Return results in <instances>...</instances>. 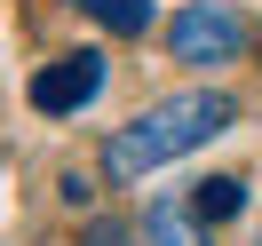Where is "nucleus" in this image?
I'll return each instance as SVG.
<instances>
[{"label": "nucleus", "mask_w": 262, "mask_h": 246, "mask_svg": "<svg viewBox=\"0 0 262 246\" xmlns=\"http://www.w3.org/2000/svg\"><path fill=\"white\" fill-rule=\"evenodd\" d=\"M230 119H238V103H230L223 87L159 96V103H143L127 127H112V143H103V175H112V183H143V175H159L167 159H183V151L230 135Z\"/></svg>", "instance_id": "f257e3e1"}, {"label": "nucleus", "mask_w": 262, "mask_h": 246, "mask_svg": "<svg viewBox=\"0 0 262 246\" xmlns=\"http://www.w3.org/2000/svg\"><path fill=\"white\" fill-rule=\"evenodd\" d=\"M167 48H175V64H238L246 48V16L238 8H223V0H191L175 24H167Z\"/></svg>", "instance_id": "f03ea898"}, {"label": "nucleus", "mask_w": 262, "mask_h": 246, "mask_svg": "<svg viewBox=\"0 0 262 246\" xmlns=\"http://www.w3.org/2000/svg\"><path fill=\"white\" fill-rule=\"evenodd\" d=\"M103 56L96 48H72V56H56V64H40L32 72V111H48V119H72V111H88V103L103 96Z\"/></svg>", "instance_id": "7ed1b4c3"}, {"label": "nucleus", "mask_w": 262, "mask_h": 246, "mask_svg": "<svg viewBox=\"0 0 262 246\" xmlns=\"http://www.w3.org/2000/svg\"><path fill=\"white\" fill-rule=\"evenodd\" d=\"M143 238L151 246H207V214L191 207V191H167V198H151Z\"/></svg>", "instance_id": "20e7f679"}, {"label": "nucleus", "mask_w": 262, "mask_h": 246, "mask_svg": "<svg viewBox=\"0 0 262 246\" xmlns=\"http://www.w3.org/2000/svg\"><path fill=\"white\" fill-rule=\"evenodd\" d=\"M72 8H88V16H96L103 32H119V40L151 32V0H72Z\"/></svg>", "instance_id": "39448f33"}, {"label": "nucleus", "mask_w": 262, "mask_h": 246, "mask_svg": "<svg viewBox=\"0 0 262 246\" xmlns=\"http://www.w3.org/2000/svg\"><path fill=\"white\" fill-rule=\"evenodd\" d=\"M191 207L207 214V222H230V214L246 207V183L238 175H207V183H191Z\"/></svg>", "instance_id": "423d86ee"}, {"label": "nucleus", "mask_w": 262, "mask_h": 246, "mask_svg": "<svg viewBox=\"0 0 262 246\" xmlns=\"http://www.w3.org/2000/svg\"><path fill=\"white\" fill-rule=\"evenodd\" d=\"M127 238H135V230H127V222H96V230H88V238H80V246H127Z\"/></svg>", "instance_id": "0eeeda50"}, {"label": "nucleus", "mask_w": 262, "mask_h": 246, "mask_svg": "<svg viewBox=\"0 0 262 246\" xmlns=\"http://www.w3.org/2000/svg\"><path fill=\"white\" fill-rule=\"evenodd\" d=\"M254 246H262V238H254Z\"/></svg>", "instance_id": "6e6552de"}]
</instances>
